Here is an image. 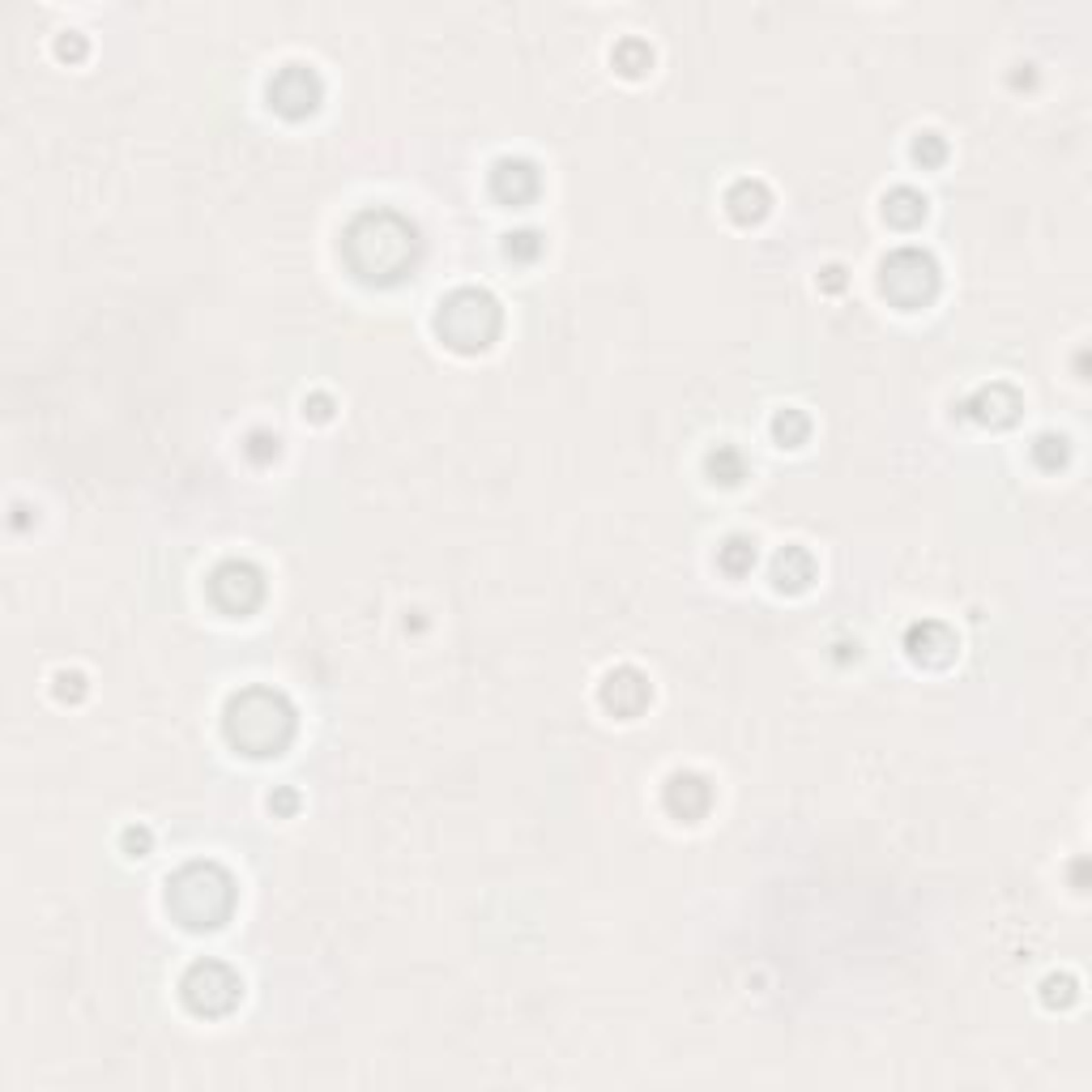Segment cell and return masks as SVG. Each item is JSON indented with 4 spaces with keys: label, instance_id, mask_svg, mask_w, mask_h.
<instances>
[{
    "label": "cell",
    "instance_id": "obj_10",
    "mask_svg": "<svg viewBox=\"0 0 1092 1092\" xmlns=\"http://www.w3.org/2000/svg\"><path fill=\"white\" fill-rule=\"evenodd\" d=\"M508 252H521V256H538V235H530V231L513 235V243H508Z\"/></svg>",
    "mask_w": 1092,
    "mask_h": 1092
},
{
    "label": "cell",
    "instance_id": "obj_5",
    "mask_svg": "<svg viewBox=\"0 0 1092 1092\" xmlns=\"http://www.w3.org/2000/svg\"><path fill=\"white\" fill-rule=\"evenodd\" d=\"M534 188H538V175L530 163H500L496 167V192L504 201H525V197H534Z\"/></svg>",
    "mask_w": 1092,
    "mask_h": 1092
},
{
    "label": "cell",
    "instance_id": "obj_6",
    "mask_svg": "<svg viewBox=\"0 0 1092 1092\" xmlns=\"http://www.w3.org/2000/svg\"><path fill=\"white\" fill-rule=\"evenodd\" d=\"M922 214H926V201L918 197V192L901 188V192H892V197H888V218H892L896 226H913V222H922Z\"/></svg>",
    "mask_w": 1092,
    "mask_h": 1092
},
{
    "label": "cell",
    "instance_id": "obj_8",
    "mask_svg": "<svg viewBox=\"0 0 1092 1092\" xmlns=\"http://www.w3.org/2000/svg\"><path fill=\"white\" fill-rule=\"evenodd\" d=\"M751 559H755V546H751L747 538H730L726 551H721V563H726V572H747Z\"/></svg>",
    "mask_w": 1092,
    "mask_h": 1092
},
{
    "label": "cell",
    "instance_id": "obj_9",
    "mask_svg": "<svg viewBox=\"0 0 1092 1092\" xmlns=\"http://www.w3.org/2000/svg\"><path fill=\"white\" fill-rule=\"evenodd\" d=\"M717 466H721V483H738V474H743V462H738L730 448H721V452L713 457V470H717Z\"/></svg>",
    "mask_w": 1092,
    "mask_h": 1092
},
{
    "label": "cell",
    "instance_id": "obj_1",
    "mask_svg": "<svg viewBox=\"0 0 1092 1092\" xmlns=\"http://www.w3.org/2000/svg\"><path fill=\"white\" fill-rule=\"evenodd\" d=\"M231 738L252 755H269L291 738V709L269 692H248L231 704Z\"/></svg>",
    "mask_w": 1092,
    "mask_h": 1092
},
{
    "label": "cell",
    "instance_id": "obj_2",
    "mask_svg": "<svg viewBox=\"0 0 1092 1092\" xmlns=\"http://www.w3.org/2000/svg\"><path fill=\"white\" fill-rule=\"evenodd\" d=\"M500 329V312L487 295L479 291H462L452 295L444 312H439V333L457 346V350H483Z\"/></svg>",
    "mask_w": 1092,
    "mask_h": 1092
},
{
    "label": "cell",
    "instance_id": "obj_3",
    "mask_svg": "<svg viewBox=\"0 0 1092 1092\" xmlns=\"http://www.w3.org/2000/svg\"><path fill=\"white\" fill-rule=\"evenodd\" d=\"M884 291L901 304H922L935 291V265L922 252H896L884 265Z\"/></svg>",
    "mask_w": 1092,
    "mask_h": 1092
},
{
    "label": "cell",
    "instance_id": "obj_7",
    "mask_svg": "<svg viewBox=\"0 0 1092 1092\" xmlns=\"http://www.w3.org/2000/svg\"><path fill=\"white\" fill-rule=\"evenodd\" d=\"M764 205H768V197H764V188H760V184H738V188L730 192V209H734V218H738V222L760 218V214H764Z\"/></svg>",
    "mask_w": 1092,
    "mask_h": 1092
},
{
    "label": "cell",
    "instance_id": "obj_4",
    "mask_svg": "<svg viewBox=\"0 0 1092 1092\" xmlns=\"http://www.w3.org/2000/svg\"><path fill=\"white\" fill-rule=\"evenodd\" d=\"M269 95H274V103L287 116H304V112H312L316 108V95H321V85H316V77L308 73V68H299V64H291L287 73H282L274 85H269Z\"/></svg>",
    "mask_w": 1092,
    "mask_h": 1092
}]
</instances>
